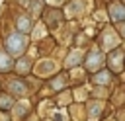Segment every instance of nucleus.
Returning <instances> with one entry per match:
<instances>
[{"label": "nucleus", "instance_id": "f257e3e1", "mask_svg": "<svg viewBox=\"0 0 125 121\" xmlns=\"http://www.w3.org/2000/svg\"><path fill=\"white\" fill-rule=\"evenodd\" d=\"M25 47H27V37L23 33H12L6 39V49H8L10 55H16L18 57V55H21L25 51Z\"/></svg>", "mask_w": 125, "mask_h": 121}, {"label": "nucleus", "instance_id": "f03ea898", "mask_svg": "<svg viewBox=\"0 0 125 121\" xmlns=\"http://www.w3.org/2000/svg\"><path fill=\"white\" fill-rule=\"evenodd\" d=\"M102 64H104V55L94 49V51L88 55V59H86V68H88V70H98Z\"/></svg>", "mask_w": 125, "mask_h": 121}, {"label": "nucleus", "instance_id": "7ed1b4c3", "mask_svg": "<svg viewBox=\"0 0 125 121\" xmlns=\"http://www.w3.org/2000/svg\"><path fill=\"white\" fill-rule=\"evenodd\" d=\"M117 43H119L117 33H115L113 29H105V31H104V49H105V51H109V49L117 47Z\"/></svg>", "mask_w": 125, "mask_h": 121}, {"label": "nucleus", "instance_id": "20e7f679", "mask_svg": "<svg viewBox=\"0 0 125 121\" xmlns=\"http://www.w3.org/2000/svg\"><path fill=\"white\" fill-rule=\"evenodd\" d=\"M109 14H111V18L117 21H123L125 20V6H121V4H111V8H109Z\"/></svg>", "mask_w": 125, "mask_h": 121}, {"label": "nucleus", "instance_id": "39448f33", "mask_svg": "<svg viewBox=\"0 0 125 121\" xmlns=\"http://www.w3.org/2000/svg\"><path fill=\"white\" fill-rule=\"evenodd\" d=\"M8 88H10V92L16 94V96H25V86H23L21 80H10Z\"/></svg>", "mask_w": 125, "mask_h": 121}, {"label": "nucleus", "instance_id": "423d86ee", "mask_svg": "<svg viewBox=\"0 0 125 121\" xmlns=\"http://www.w3.org/2000/svg\"><path fill=\"white\" fill-rule=\"evenodd\" d=\"M109 64H111L113 70H121V66H123V53H121V51L111 53V57H109Z\"/></svg>", "mask_w": 125, "mask_h": 121}, {"label": "nucleus", "instance_id": "0eeeda50", "mask_svg": "<svg viewBox=\"0 0 125 121\" xmlns=\"http://www.w3.org/2000/svg\"><path fill=\"white\" fill-rule=\"evenodd\" d=\"M80 60H82V51H80V49H74V51L68 55V59H66V66H76Z\"/></svg>", "mask_w": 125, "mask_h": 121}, {"label": "nucleus", "instance_id": "6e6552de", "mask_svg": "<svg viewBox=\"0 0 125 121\" xmlns=\"http://www.w3.org/2000/svg\"><path fill=\"white\" fill-rule=\"evenodd\" d=\"M88 109H90V119H92V121L98 119V117H100V111H102V101H94V103H90Z\"/></svg>", "mask_w": 125, "mask_h": 121}, {"label": "nucleus", "instance_id": "1a4fd4ad", "mask_svg": "<svg viewBox=\"0 0 125 121\" xmlns=\"http://www.w3.org/2000/svg\"><path fill=\"white\" fill-rule=\"evenodd\" d=\"M90 2L92 0H82V4H72V6H68V16H74V12L78 10V12H82L84 8H88L90 6Z\"/></svg>", "mask_w": 125, "mask_h": 121}, {"label": "nucleus", "instance_id": "9d476101", "mask_svg": "<svg viewBox=\"0 0 125 121\" xmlns=\"http://www.w3.org/2000/svg\"><path fill=\"white\" fill-rule=\"evenodd\" d=\"M10 66H12L10 57H8L6 53H2V51H0V70H2V72H6V70H10Z\"/></svg>", "mask_w": 125, "mask_h": 121}, {"label": "nucleus", "instance_id": "9b49d317", "mask_svg": "<svg viewBox=\"0 0 125 121\" xmlns=\"http://www.w3.org/2000/svg\"><path fill=\"white\" fill-rule=\"evenodd\" d=\"M18 27L21 29V33H27V31L31 29V21H29V18H25V16H21V18L18 20Z\"/></svg>", "mask_w": 125, "mask_h": 121}, {"label": "nucleus", "instance_id": "f8f14e48", "mask_svg": "<svg viewBox=\"0 0 125 121\" xmlns=\"http://www.w3.org/2000/svg\"><path fill=\"white\" fill-rule=\"evenodd\" d=\"M27 107H29V105H27V101L18 103V105H16V109H14V117H18V119H20V117H23V115H25V111H27Z\"/></svg>", "mask_w": 125, "mask_h": 121}, {"label": "nucleus", "instance_id": "ddd939ff", "mask_svg": "<svg viewBox=\"0 0 125 121\" xmlns=\"http://www.w3.org/2000/svg\"><path fill=\"white\" fill-rule=\"evenodd\" d=\"M94 80H96L98 84H107V82H109V72H105V70H104V72H98V74L94 76Z\"/></svg>", "mask_w": 125, "mask_h": 121}, {"label": "nucleus", "instance_id": "4468645a", "mask_svg": "<svg viewBox=\"0 0 125 121\" xmlns=\"http://www.w3.org/2000/svg\"><path fill=\"white\" fill-rule=\"evenodd\" d=\"M0 107H4V109L12 107V98L10 96H0Z\"/></svg>", "mask_w": 125, "mask_h": 121}, {"label": "nucleus", "instance_id": "2eb2a0df", "mask_svg": "<svg viewBox=\"0 0 125 121\" xmlns=\"http://www.w3.org/2000/svg\"><path fill=\"white\" fill-rule=\"evenodd\" d=\"M18 70H20V72H27V70H29V60H27V59H21V60L18 62Z\"/></svg>", "mask_w": 125, "mask_h": 121}, {"label": "nucleus", "instance_id": "dca6fc26", "mask_svg": "<svg viewBox=\"0 0 125 121\" xmlns=\"http://www.w3.org/2000/svg\"><path fill=\"white\" fill-rule=\"evenodd\" d=\"M41 0H33V6H31V12H33V16H37L39 12H41Z\"/></svg>", "mask_w": 125, "mask_h": 121}, {"label": "nucleus", "instance_id": "f3484780", "mask_svg": "<svg viewBox=\"0 0 125 121\" xmlns=\"http://www.w3.org/2000/svg\"><path fill=\"white\" fill-rule=\"evenodd\" d=\"M61 86H64V76H57L53 80V88H61Z\"/></svg>", "mask_w": 125, "mask_h": 121}, {"label": "nucleus", "instance_id": "a211bd4d", "mask_svg": "<svg viewBox=\"0 0 125 121\" xmlns=\"http://www.w3.org/2000/svg\"><path fill=\"white\" fill-rule=\"evenodd\" d=\"M117 29L121 31V35H125V21H121V23L117 25Z\"/></svg>", "mask_w": 125, "mask_h": 121}, {"label": "nucleus", "instance_id": "6ab92c4d", "mask_svg": "<svg viewBox=\"0 0 125 121\" xmlns=\"http://www.w3.org/2000/svg\"><path fill=\"white\" fill-rule=\"evenodd\" d=\"M41 35H43V27H37V29H35V35H33V37H41Z\"/></svg>", "mask_w": 125, "mask_h": 121}, {"label": "nucleus", "instance_id": "aec40b11", "mask_svg": "<svg viewBox=\"0 0 125 121\" xmlns=\"http://www.w3.org/2000/svg\"><path fill=\"white\" fill-rule=\"evenodd\" d=\"M96 18H98V20H105V14H104V12H98Z\"/></svg>", "mask_w": 125, "mask_h": 121}]
</instances>
